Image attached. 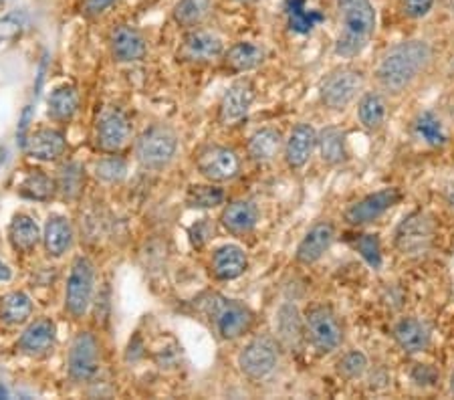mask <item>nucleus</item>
<instances>
[{"instance_id":"nucleus-35","label":"nucleus","mask_w":454,"mask_h":400,"mask_svg":"<svg viewBox=\"0 0 454 400\" xmlns=\"http://www.w3.org/2000/svg\"><path fill=\"white\" fill-rule=\"evenodd\" d=\"M212 0H178L172 11L176 25L184 28H196L208 17Z\"/></svg>"},{"instance_id":"nucleus-39","label":"nucleus","mask_w":454,"mask_h":400,"mask_svg":"<svg viewBox=\"0 0 454 400\" xmlns=\"http://www.w3.org/2000/svg\"><path fill=\"white\" fill-rule=\"evenodd\" d=\"M370 368V360L362 350H349L338 362V374L346 380H357Z\"/></svg>"},{"instance_id":"nucleus-48","label":"nucleus","mask_w":454,"mask_h":400,"mask_svg":"<svg viewBox=\"0 0 454 400\" xmlns=\"http://www.w3.org/2000/svg\"><path fill=\"white\" fill-rule=\"evenodd\" d=\"M444 199H446V205H449V207L454 210V182H452V184H450L449 188H446Z\"/></svg>"},{"instance_id":"nucleus-47","label":"nucleus","mask_w":454,"mask_h":400,"mask_svg":"<svg viewBox=\"0 0 454 400\" xmlns=\"http://www.w3.org/2000/svg\"><path fill=\"white\" fill-rule=\"evenodd\" d=\"M11 278H12L11 267L6 265V263H3V261H0V283H3V281H9Z\"/></svg>"},{"instance_id":"nucleus-51","label":"nucleus","mask_w":454,"mask_h":400,"mask_svg":"<svg viewBox=\"0 0 454 400\" xmlns=\"http://www.w3.org/2000/svg\"><path fill=\"white\" fill-rule=\"evenodd\" d=\"M237 3H253V0H237Z\"/></svg>"},{"instance_id":"nucleus-19","label":"nucleus","mask_w":454,"mask_h":400,"mask_svg":"<svg viewBox=\"0 0 454 400\" xmlns=\"http://www.w3.org/2000/svg\"><path fill=\"white\" fill-rule=\"evenodd\" d=\"M259 216H261L259 207H256L253 200L239 199L226 205V208L223 210L221 223L231 235L245 237L256 229V224H259Z\"/></svg>"},{"instance_id":"nucleus-26","label":"nucleus","mask_w":454,"mask_h":400,"mask_svg":"<svg viewBox=\"0 0 454 400\" xmlns=\"http://www.w3.org/2000/svg\"><path fill=\"white\" fill-rule=\"evenodd\" d=\"M285 145L283 142V134L277 128H261L248 137V158L253 162H270L275 160V156H279L281 148Z\"/></svg>"},{"instance_id":"nucleus-44","label":"nucleus","mask_w":454,"mask_h":400,"mask_svg":"<svg viewBox=\"0 0 454 400\" xmlns=\"http://www.w3.org/2000/svg\"><path fill=\"white\" fill-rule=\"evenodd\" d=\"M434 6V0H404V14L410 19H424Z\"/></svg>"},{"instance_id":"nucleus-42","label":"nucleus","mask_w":454,"mask_h":400,"mask_svg":"<svg viewBox=\"0 0 454 400\" xmlns=\"http://www.w3.org/2000/svg\"><path fill=\"white\" fill-rule=\"evenodd\" d=\"M27 20L28 17L25 11H12L9 14H4V17L0 19V43L17 39L27 27Z\"/></svg>"},{"instance_id":"nucleus-46","label":"nucleus","mask_w":454,"mask_h":400,"mask_svg":"<svg viewBox=\"0 0 454 400\" xmlns=\"http://www.w3.org/2000/svg\"><path fill=\"white\" fill-rule=\"evenodd\" d=\"M31 115H33V107L27 106L25 112H23V118H20L19 123V142H20V148L25 150V144H27V129H28V122H31Z\"/></svg>"},{"instance_id":"nucleus-36","label":"nucleus","mask_w":454,"mask_h":400,"mask_svg":"<svg viewBox=\"0 0 454 400\" xmlns=\"http://www.w3.org/2000/svg\"><path fill=\"white\" fill-rule=\"evenodd\" d=\"M57 182L47 176L43 170H33L27 174V178L20 182L19 192L28 200H49L55 194Z\"/></svg>"},{"instance_id":"nucleus-32","label":"nucleus","mask_w":454,"mask_h":400,"mask_svg":"<svg viewBox=\"0 0 454 400\" xmlns=\"http://www.w3.org/2000/svg\"><path fill=\"white\" fill-rule=\"evenodd\" d=\"M285 14H287L291 31L299 35L311 33L315 27L325 20L319 11L307 9L305 0H285Z\"/></svg>"},{"instance_id":"nucleus-30","label":"nucleus","mask_w":454,"mask_h":400,"mask_svg":"<svg viewBox=\"0 0 454 400\" xmlns=\"http://www.w3.org/2000/svg\"><path fill=\"white\" fill-rule=\"evenodd\" d=\"M47 106H49L47 114H49L51 120L69 122V120H73V115L77 114L79 93L73 85L63 83V85H59V87H55L53 91H51Z\"/></svg>"},{"instance_id":"nucleus-25","label":"nucleus","mask_w":454,"mask_h":400,"mask_svg":"<svg viewBox=\"0 0 454 400\" xmlns=\"http://www.w3.org/2000/svg\"><path fill=\"white\" fill-rule=\"evenodd\" d=\"M265 57V47L256 45L253 41H239L224 53V63L234 73H247L259 67Z\"/></svg>"},{"instance_id":"nucleus-16","label":"nucleus","mask_w":454,"mask_h":400,"mask_svg":"<svg viewBox=\"0 0 454 400\" xmlns=\"http://www.w3.org/2000/svg\"><path fill=\"white\" fill-rule=\"evenodd\" d=\"M317 148V132L311 123H297L285 140V162L289 169L301 170L309 162L313 150Z\"/></svg>"},{"instance_id":"nucleus-31","label":"nucleus","mask_w":454,"mask_h":400,"mask_svg":"<svg viewBox=\"0 0 454 400\" xmlns=\"http://www.w3.org/2000/svg\"><path fill=\"white\" fill-rule=\"evenodd\" d=\"M9 239L14 251L19 253H31L36 245L41 243V229L31 216L27 215H17L12 218L11 229H9Z\"/></svg>"},{"instance_id":"nucleus-20","label":"nucleus","mask_w":454,"mask_h":400,"mask_svg":"<svg viewBox=\"0 0 454 400\" xmlns=\"http://www.w3.org/2000/svg\"><path fill=\"white\" fill-rule=\"evenodd\" d=\"M112 53L115 61L120 63H134L140 61L148 53L144 35L136 27L120 25L112 33Z\"/></svg>"},{"instance_id":"nucleus-13","label":"nucleus","mask_w":454,"mask_h":400,"mask_svg":"<svg viewBox=\"0 0 454 400\" xmlns=\"http://www.w3.org/2000/svg\"><path fill=\"white\" fill-rule=\"evenodd\" d=\"M196 169L210 182H226L239 176L240 160L237 152L224 145H210L196 158Z\"/></svg>"},{"instance_id":"nucleus-28","label":"nucleus","mask_w":454,"mask_h":400,"mask_svg":"<svg viewBox=\"0 0 454 400\" xmlns=\"http://www.w3.org/2000/svg\"><path fill=\"white\" fill-rule=\"evenodd\" d=\"M43 243L51 257H63L73 245V227L67 218L61 215L49 216L45 232H43Z\"/></svg>"},{"instance_id":"nucleus-23","label":"nucleus","mask_w":454,"mask_h":400,"mask_svg":"<svg viewBox=\"0 0 454 400\" xmlns=\"http://www.w3.org/2000/svg\"><path fill=\"white\" fill-rule=\"evenodd\" d=\"M57 327L47 318L33 322L19 338V350L27 356H43L55 346Z\"/></svg>"},{"instance_id":"nucleus-24","label":"nucleus","mask_w":454,"mask_h":400,"mask_svg":"<svg viewBox=\"0 0 454 400\" xmlns=\"http://www.w3.org/2000/svg\"><path fill=\"white\" fill-rule=\"evenodd\" d=\"M412 134L416 140L428 145V148H442V145L449 144L444 123L432 109H424V112L416 114V118L412 120Z\"/></svg>"},{"instance_id":"nucleus-21","label":"nucleus","mask_w":454,"mask_h":400,"mask_svg":"<svg viewBox=\"0 0 454 400\" xmlns=\"http://www.w3.org/2000/svg\"><path fill=\"white\" fill-rule=\"evenodd\" d=\"M65 148H67V140H65L63 132L53 128H41L27 137L25 152L35 160H43V162H51L63 156Z\"/></svg>"},{"instance_id":"nucleus-41","label":"nucleus","mask_w":454,"mask_h":400,"mask_svg":"<svg viewBox=\"0 0 454 400\" xmlns=\"http://www.w3.org/2000/svg\"><path fill=\"white\" fill-rule=\"evenodd\" d=\"M128 172V164L126 160H121L120 156H107L101 158L98 164H95V176L104 182H120L126 178Z\"/></svg>"},{"instance_id":"nucleus-11","label":"nucleus","mask_w":454,"mask_h":400,"mask_svg":"<svg viewBox=\"0 0 454 400\" xmlns=\"http://www.w3.org/2000/svg\"><path fill=\"white\" fill-rule=\"evenodd\" d=\"M99 370V341L90 332H79L67 352V373L71 380L87 382Z\"/></svg>"},{"instance_id":"nucleus-52","label":"nucleus","mask_w":454,"mask_h":400,"mask_svg":"<svg viewBox=\"0 0 454 400\" xmlns=\"http://www.w3.org/2000/svg\"><path fill=\"white\" fill-rule=\"evenodd\" d=\"M4 3V0H0V4H3Z\"/></svg>"},{"instance_id":"nucleus-43","label":"nucleus","mask_w":454,"mask_h":400,"mask_svg":"<svg viewBox=\"0 0 454 400\" xmlns=\"http://www.w3.org/2000/svg\"><path fill=\"white\" fill-rule=\"evenodd\" d=\"M410 376H412L416 387L427 388V387H434L436 384L438 370L434 366H430V364H416Z\"/></svg>"},{"instance_id":"nucleus-33","label":"nucleus","mask_w":454,"mask_h":400,"mask_svg":"<svg viewBox=\"0 0 454 400\" xmlns=\"http://www.w3.org/2000/svg\"><path fill=\"white\" fill-rule=\"evenodd\" d=\"M277 332L279 338L289 346H297V341L303 338L305 333V318L299 314L297 305L283 303L279 311H277Z\"/></svg>"},{"instance_id":"nucleus-4","label":"nucleus","mask_w":454,"mask_h":400,"mask_svg":"<svg viewBox=\"0 0 454 400\" xmlns=\"http://www.w3.org/2000/svg\"><path fill=\"white\" fill-rule=\"evenodd\" d=\"M178 150V136L172 128L156 123L144 129L136 142V156L144 169L162 170L172 162Z\"/></svg>"},{"instance_id":"nucleus-7","label":"nucleus","mask_w":454,"mask_h":400,"mask_svg":"<svg viewBox=\"0 0 454 400\" xmlns=\"http://www.w3.org/2000/svg\"><path fill=\"white\" fill-rule=\"evenodd\" d=\"M402 199H404V194H402L400 188H380V191L365 194L364 199L351 202L346 208V213H343V218H346V223L351 224V227H364V224L376 223L387 210L398 207Z\"/></svg>"},{"instance_id":"nucleus-8","label":"nucleus","mask_w":454,"mask_h":400,"mask_svg":"<svg viewBox=\"0 0 454 400\" xmlns=\"http://www.w3.org/2000/svg\"><path fill=\"white\" fill-rule=\"evenodd\" d=\"M239 368L251 380H265L267 376L273 374V370L279 364V346L269 336L253 338L248 344L239 352Z\"/></svg>"},{"instance_id":"nucleus-15","label":"nucleus","mask_w":454,"mask_h":400,"mask_svg":"<svg viewBox=\"0 0 454 400\" xmlns=\"http://www.w3.org/2000/svg\"><path fill=\"white\" fill-rule=\"evenodd\" d=\"M335 241V227L329 221H319L305 232L301 243L297 245L295 259L301 265H313L332 249Z\"/></svg>"},{"instance_id":"nucleus-29","label":"nucleus","mask_w":454,"mask_h":400,"mask_svg":"<svg viewBox=\"0 0 454 400\" xmlns=\"http://www.w3.org/2000/svg\"><path fill=\"white\" fill-rule=\"evenodd\" d=\"M387 118L386 98L380 91H365L357 104V120L368 132H376Z\"/></svg>"},{"instance_id":"nucleus-6","label":"nucleus","mask_w":454,"mask_h":400,"mask_svg":"<svg viewBox=\"0 0 454 400\" xmlns=\"http://www.w3.org/2000/svg\"><path fill=\"white\" fill-rule=\"evenodd\" d=\"M305 333L319 354H333L343 341L340 318L329 305H313L305 314Z\"/></svg>"},{"instance_id":"nucleus-22","label":"nucleus","mask_w":454,"mask_h":400,"mask_svg":"<svg viewBox=\"0 0 454 400\" xmlns=\"http://www.w3.org/2000/svg\"><path fill=\"white\" fill-rule=\"evenodd\" d=\"M248 269L247 253L239 245H223L212 253V273L221 281H232Z\"/></svg>"},{"instance_id":"nucleus-3","label":"nucleus","mask_w":454,"mask_h":400,"mask_svg":"<svg viewBox=\"0 0 454 400\" xmlns=\"http://www.w3.org/2000/svg\"><path fill=\"white\" fill-rule=\"evenodd\" d=\"M436 237V227L432 216L422 213V210H416V213H410L404 216L396 232H394V245H396V251L402 257H424L430 249L432 243H434Z\"/></svg>"},{"instance_id":"nucleus-2","label":"nucleus","mask_w":454,"mask_h":400,"mask_svg":"<svg viewBox=\"0 0 454 400\" xmlns=\"http://www.w3.org/2000/svg\"><path fill=\"white\" fill-rule=\"evenodd\" d=\"M341 31L335 41V55L341 59L357 57L376 33V11L370 0H338Z\"/></svg>"},{"instance_id":"nucleus-34","label":"nucleus","mask_w":454,"mask_h":400,"mask_svg":"<svg viewBox=\"0 0 454 400\" xmlns=\"http://www.w3.org/2000/svg\"><path fill=\"white\" fill-rule=\"evenodd\" d=\"M33 314V302L25 291H11L0 300V319L9 325L25 324Z\"/></svg>"},{"instance_id":"nucleus-1","label":"nucleus","mask_w":454,"mask_h":400,"mask_svg":"<svg viewBox=\"0 0 454 400\" xmlns=\"http://www.w3.org/2000/svg\"><path fill=\"white\" fill-rule=\"evenodd\" d=\"M432 61V49L427 41H402L387 49L378 63L376 79L384 91L398 96L419 79Z\"/></svg>"},{"instance_id":"nucleus-5","label":"nucleus","mask_w":454,"mask_h":400,"mask_svg":"<svg viewBox=\"0 0 454 400\" xmlns=\"http://www.w3.org/2000/svg\"><path fill=\"white\" fill-rule=\"evenodd\" d=\"M364 85L365 77L360 69L338 67L329 73V75H325L324 82H321L319 98L325 104V107L333 109V112H343L364 91Z\"/></svg>"},{"instance_id":"nucleus-17","label":"nucleus","mask_w":454,"mask_h":400,"mask_svg":"<svg viewBox=\"0 0 454 400\" xmlns=\"http://www.w3.org/2000/svg\"><path fill=\"white\" fill-rule=\"evenodd\" d=\"M254 101V85L248 79H239L224 91L218 107V118L223 123H234L243 120Z\"/></svg>"},{"instance_id":"nucleus-10","label":"nucleus","mask_w":454,"mask_h":400,"mask_svg":"<svg viewBox=\"0 0 454 400\" xmlns=\"http://www.w3.org/2000/svg\"><path fill=\"white\" fill-rule=\"evenodd\" d=\"M95 283V267L91 259L77 257L71 265V273L65 289V308L73 318H83L91 305Z\"/></svg>"},{"instance_id":"nucleus-49","label":"nucleus","mask_w":454,"mask_h":400,"mask_svg":"<svg viewBox=\"0 0 454 400\" xmlns=\"http://www.w3.org/2000/svg\"><path fill=\"white\" fill-rule=\"evenodd\" d=\"M6 396H9V392H6V388L3 387V384H0V400L6 398Z\"/></svg>"},{"instance_id":"nucleus-9","label":"nucleus","mask_w":454,"mask_h":400,"mask_svg":"<svg viewBox=\"0 0 454 400\" xmlns=\"http://www.w3.org/2000/svg\"><path fill=\"white\" fill-rule=\"evenodd\" d=\"M210 316L221 338L237 340L251 330L254 322V314L251 308L237 300H226V297L215 295L210 302Z\"/></svg>"},{"instance_id":"nucleus-38","label":"nucleus","mask_w":454,"mask_h":400,"mask_svg":"<svg viewBox=\"0 0 454 400\" xmlns=\"http://www.w3.org/2000/svg\"><path fill=\"white\" fill-rule=\"evenodd\" d=\"M85 182V174L83 169L77 162H69L65 164L61 170H59V178H57V188L61 191L65 196H77L82 192Z\"/></svg>"},{"instance_id":"nucleus-27","label":"nucleus","mask_w":454,"mask_h":400,"mask_svg":"<svg viewBox=\"0 0 454 400\" xmlns=\"http://www.w3.org/2000/svg\"><path fill=\"white\" fill-rule=\"evenodd\" d=\"M317 148H319L321 160L329 166H341L349 160L346 132L335 126L321 129L317 134Z\"/></svg>"},{"instance_id":"nucleus-18","label":"nucleus","mask_w":454,"mask_h":400,"mask_svg":"<svg viewBox=\"0 0 454 400\" xmlns=\"http://www.w3.org/2000/svg\"><path fill=\"white\" fill-rule=\"evenodd\" d=\"M392 336L400 346V350L406 354H422L430 346V330L422 319L414 316L398 319L392 327Z\"/></svg>"},{"instance_id":"nucleus-50","label":"nucleus","mask_w":454,"mask_h":400,"mask_svg":"<svg viewBox=\"0 0 454 400\" xmlns=\"http://www.w3.org/2000/svg\"><path fill=\"white\" fill-rule=\"evenodd\" d=\"M449 387H450V392H452V396H454V373L450 374V380H449Z\"/></svg>"},{"instance_id":"nucleus-12","label":"nucleus","mask_w":454,"mask_h":400,"mask_svg":"<svg viewBox=\"0 0 454 400\" xmlns=\"http://www.w3.org/2000/svg\"><path fill=\"white\" fill-rule=\"evenodd\" d=\"M131 137V122L126 112L117 107H109L99 115L98 128H95V140L107 154H115L126 148Z\"/></svg>"},{"instance_id":"nucleus-37","label":"nucleus","mask_w":454,"mask_h":400,"mask_svg":"<svg viewBox=\"0 0 454 400\" xmlns=\"http://www.w3.org/2000/svg\"><path fill=\"white\" fill-rule=\"evenodd\" d=\"M226 199L223 188L215 184H194L186 192V205L190 208H215L221 207Z\"/></svg>"},{"instance_id":"nucleus-40","label":"nucleus","mask_w":454,"mask_h":400,"mask_svg":"<svg viewBox=\"0 0 454 400\" xmlns=\"http://www.w3.org/2000/svg\"><path fill=\"white\" fill-rule=\"evenodd\" d=\"M356 251L362 255V259L368 263L372 269H380L384 263L382 257V243H380L378 235H372V232H365L356 239Z\"/></svg>"},{"instance_id":"nucleus-45","label":"nucleus","mask_w":454,"mask_h":400,"mask_svg":"<svg viewBox=\"0 0 454 400\" xmlns=\"http://www.w3.org/2000/svg\"><path fill=\"white\" fill-rule=\"evenodd\" d=\"M117 3V0H85L83 3V14L87 17H99V14L107 12L112 6Z\"/></svg>"},{"instance_id":"nucleus-14","label":"nucleus","mask_w":454,"mask_h":400,"mask_svg":"<svg viewBox=\"0 0 454 400\" xmlns=\"http://www.w3.org/2000/svg\"><path fill=\"white\" fill-rule=\"evenodd\" d=\"M224 53L223 41L216 35L192 28L184 35L178 57L188 63H210Z\"/></svg>"}]
</instances>
